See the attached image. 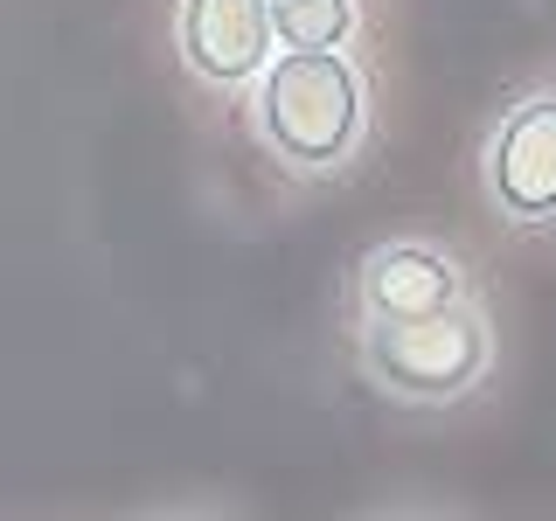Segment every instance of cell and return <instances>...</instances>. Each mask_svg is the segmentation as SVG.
<instances>
[{
	"label": "cell",
	"instance_id": "cell-1",
	"mask_svg": "<svg viewBox=\"0 0 556 521\" xmlns=\"http://www.w3.org/2000/svg\"><path fill=\"white\" fill-rule=\"evenodd\" d=\"M251 126L292 174H334L369 132V77L348 49H278L251 84Z\"/></svg>",
	"mask_w": 556,
	"mask_h": 521
},
{
	"label": "cell",
	"instance_id": "cell-2",
	"mask_svg": "<svg viewBox=\"0 0 556 521\" xmlns=\"http://www.w3.org/2000/svg\"><path fill=\"white\" fill-rule=\"evenodd\" d=\"M494 334L473 300H452L410 320H362V369L404 404H452L486 376Z\"/></svg>",
	"mask_w": 556,
	"mask_h": 521
},
{
	"label": "cell",
	"instance_id": "cell-3",
	"mask_svg": "<svg viewBox=\"0 0 556 521\" xmlns=\"http://www.w3.org/2000/svg\"><path fill=\"white\" fill-rule=\"evenodd\" d=\"M486 195L521 230L556 223V98L549 91L501 112L494 139H486Z\"/></svg>",
	"mask_w": 556,
	"mask_h": 521
},
{
	"label": "cell",
	"instance_id": "cell-4",
	"mask_svg": "<svg viewBox=\"0 0 556 521\" xmlns=\"http://www.w3.org/2000/svg\"><path fill=\"white\" fill-rule=\"evenodd\" d=\"M174 49H181L188 77H202L208 91H243L278 56L271 0H181Z\"/></svg>",
	"mask_w": 556,
	"mask_h": 521
},
{
	"label": "cell",
	"instance_id": "cell-5",
	"mask_svg": "<svg viewBox=\"0 0 556 521\" xmlns=\"http://www.w3.org/2000/svg\"><path fill=\"white\" fill-rule=\"evenodd\" d=\"M466 300V271L452 265L439 243H382L362 257V320H410Z\"/></svg>",
	"mask_w": 556,
	"mask_h": 521
},
{
	"label": "cell",
	"instance_id": "cell-6",
	"mask_svg": "<svg viewBox=\"0 0 556 521\" xmlns=\"http://www.w3.org/2000/svg\"><path fill=\"white\" fill-rule=\"evenodd\" d=\"M362 28L355 0H271L278 49H348Z\"/></svg>",
	"mask_w": 556,
	"mask_h": 521
}]
</instances>
